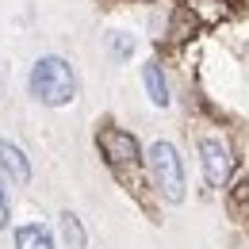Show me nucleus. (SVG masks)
<instances>
[{
    "label": "nucleus",
    "instance_id": "obj_1",
    "mask_svg": "<svg viewBox=\"0 0 249 249\" xmlns=\"http://www.w3.org/2000/svg\"><path fill=\"white\" fill-rule=\"evenodd\" d=\"M27 85H31L35 100H42V104H50V107H65V104L77 100V73H73V65L65 62V58H58V54L38 58V62L31 65Z\"/></svg>",
    "mask_w": 249,
    "mask_h": 249
},
{
    "label": "nucleus",
    "instance_id": "obj_2",
    "mask_svg": "<svg viewBox=\"0 0 249 249\" xmlns=\"http://www.w3.org/2000/svg\"><path fill=\"white\" fill-rule=\"evenodd\" d=\"M150 173H154L157 192L169 203H180L184 199V161H180L173 142H154L150 146Z\"/></svg>",
    "mask_w": 249,
    "mask_h": 249
},
{
    "label": "nucleus",
    "instance_id": "obj_3",
    "mask_svg": "<svg viewBox=\"0 0 249 249\" xmlns=\"http://www.w3.org/2000/svg\"><path fill=\"white\" fill-rule=\"evenodd\" d=\"M96 142H100L104 161H107L111 169H119V173H123L126 165H138V161H142V146H138V138L126 134V130H119V126H104V130L96 134Z\"/></svg>",
    "mask_w": 249,
    "mask_h": 249
},
{
    "label": "nucleus",
    "instance_id": "obj_4",
    "mask_svg": "<svg viewBox=\"0 0 249 249\" xmlns=\"http://www.w3.org/2000/svg\"><path fill=\"white\" fill-rule=\"evenodd\" d=\"M199 161H203V177H207V184L211 188H222L230 180V150H226V142H218V138H199Z\"/></svg>",
    "mask_w": 249,
    "mask_h": 249
},
{
    "label": "nucleus",
    "instance_id": "obj_5",
    "mask_svg": "<svg viewBox=\"0 0 249 249\" xmlns=\"http://www.w3.org/2000/svg\"><path fill=\"white\" fill-rule=\"evenodd\" d=\"M0 169L16 180V184H27L31 180V161L23 157V150L16 142H0Z\"/></svg>",
    "mask_w": 249,
    "mask_h": 249
},
{
    "label": "nucleus",
    "instance_id": "obj_6",
    "mask_svg": "<svg viewBox=\"0 0 249 249\" xmlns=\"http://www.w3.org/2000/svg\"><path fill=\"white\" fill-rule=\"evenodd\" d=\"M16 249H54V234L42 222H27L16 230Z\"/></svg>",
    "mask_w": 249,
    "mask_h": 249
},
{
    "label": "nucleus",
    "instance_id": "obj_7",
    "mask_svg": "<svg viewBox=\"0 0 249 249\" xmlns=\"http://www.w3.org/2000/svg\"><path fill=\"white\" fill-rule=\"evenodd\" d=\"M142 85H146V92H150V100L157 107H169V85H165V73H161L157 62L142 65Z\"/></svg>",
    "mask_w": 249,
    "mask_h": 249
},
{
    "label": "nucleus",
    "instance_id": "obj_8",
    "mask_svg": "<svg viewBox=\"0 0 249 249\" xmlns=\"http://www.w3.org/2000/svg\"><path fill=\"white\" fill-rule=\"evenodd\" d=\"M58 222H62V238H65V246H69V249H85V246H89V234H85L81 218L73 215V211H65Z\"/></svg>",
    "mask_w": 249,
    "mask_h": 249
},
{
    "label": "nucleus",
    "instance_id": "obj_9",
    "mask_svg": "<svg viewBox=\"0 0 249 249\" xmlns=\"http://www.w3.org/2000/svg\"><path fill=\"white\" fill-rule=\"evenodd\" d=\"M130 54H134V38L123 35V31H115L111 35V58H115V62H126Z\"/></svg>",
    "mask_w": 249,
    "mask_h": 249
},
{
    "label": "nucleus",
    "instance_id": "obj_10",
    "mask_svg": "<svg viewBox=\"0 0 249 249\" xmlns=\"http://www.w3.org/2000/svg\"><path fill=\"white\" fill-rule=\"evenodd\" d=\"M8 226V188H4V180H0V230Z\"/></svg>",
    "mask_w": 249,
    "mask_h": 249
}]
</instances>
